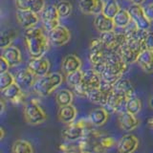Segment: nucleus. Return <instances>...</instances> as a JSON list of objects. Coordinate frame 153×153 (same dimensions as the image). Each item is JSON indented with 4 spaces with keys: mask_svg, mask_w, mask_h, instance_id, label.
<instances>
[{
    "mask_svg": "<svg viewBox=\"0 0 153 153\" xmlns=\"http://www.w3.org/2000/svg\"><path fill=\"white\" fill-rule=\"evenodd\" d=\"M113 20L115 23V26L122 29L126 28L132 22V19L130 14L128 13V10H124V9L120 10L119 13L113 18Z\"/></svg>",
    "mask_w": 153,
    "mask_h": 153,
    "instance_id": "nucleus-27",
    "label": "nucleus"
},
{
    "mask_svg": "<svg viewBox=\"0 0 153 153\" xmlns=\"http://www.w3.org/2000/svg\"><path fill=\"white\" fill-rule=\"evenodd\" d=\"M80 67H81V60L75 55H67L66 56H64L63 60L61 62L62 71L66 75L79 70Z\"/></svg>",
    "mask_w": 153,
    "mask_h": 153,
    "instance_id": "nucleus-21",
    "label": "nucleus"
},
{
    "mask_svg": "<svg viewBox=\"0 0 153 153\" xmlns=\"http://www.w3.org/2000/svg\"><path fill=\"white\" fill-rule=\"evenodd\" d=\"M118 123L121 129L124 131H132L139 126V121L135 117V115L129 113L127 111H122L119 113Z\"/></svg>",
    "mask_w": 153,
    "mask_h": 153,
    "instance_id": "nucleus-17",
    "label": "nucleus"
},
{
    "mask_svg": "<svg viewBox=\"0 0 153 153\" xmlns=\"http://www.w3.org/2000/svg\"><path fill=\"white\" fill-rule=\"evenodd\" d=\"M100 40H102L104 51L107 54L111 53H119V50L121 49L122 45L126 40V36L123 33H118L115 31L102 33L100 36Z\"/></svg>",
    "mask_w": 153,
    "mask_h": 153,
    "instance_id": "nucleus-5",
    "label": "nucleus"
},
{
    "mask_svg": "<svg viewBox=\"0 0 153 153\" xmlns=\"http://www.w3.org/2000/svg\"><path fill=\"white\" fill-rule=\"evenodd\" d=\"M59 120L63 123L70 124L73 123L76 118V109L74 105L68 104L59 106V113H57Z\"/></svg>",
    "mask_w": 153,
    "mask_h": 153,
    "instance_id": "nucleus-22",
    "label": "nucleus"
},
{
    "mask_svg": "<svg viewBox=\"0 0 153 153\" xmlns=\"http://www.w3.org/2000/svg\"><path fill=\"white\" fill-rule=\"evenodd\" d=\"M14 82H16V79L11 73L6 72V73L0 74V90L1 91L6 89Z\"/></svg>",
    "mask_w": 153,
    "mask_h": 153,
    "instance_id": "nucleus-35",
    "label": "nucleus"
},
{
    "mask_svg": "<svg viewBox=\"0 0 153 153\" xmlns=\"http://www.w3.org/2000/svg\"><path fill=\"white\" fill-rule=\"evenodd\" d=\"M11 66L9 64V62L4 59L3 56L0 57V74H3V73H6L8 72L9 67Z\"/></svg>",
    "mask_w": 153,
    "mask_h": 153,
    "instance_id": "nucleus-39",
    "label": "nucleus"
},
{
    "mask_svg": "<svg viewBox=\"0 0 153 153\" xmlns=\"http://www.w3.org/2000/svg\"><path fill=\"white\" fill-rule=\"evenodd\" d=\"M128 98L126 95L116 90L114 87L108 94L104 108L108 112H122L126 110V104Z\"/></svg>",
    "mask_w": 153,
    "mask_h": 153,
    "instance_id": "nucleus-8",
    "label": "nucleus"
},
{
    "mask_svg": "<svg viewBox=\"0 0 153 153\" xmlns=\"http://www.w3.org/2000/svg\"><path fill=\"white\" fill-rule=\"evenodd\" d=\"M108 120V111L104 107L96 108L89 114V122L91 124L96 126H102L107 122Z\"/></svg>",
    "mask_w": 153,
    "mask_h": 153,
    "instance_id": "nucleus-23",
    "label": "nucleus"
},
{
    "mask_svg": "<svg viewBox=\"0 0 153 153\" xmlns=\"http://www.w3.org/2000/svg\"><path fill=\"white\" fill-rule=\"evenodd\" d=\"M24 118L26 122L31 126H37L44 123L47 119V116L43 109L40 107L36 100H33L29 102L24 106Z\"/></svg>",
    "mask_w": 153,
    "mask_h": 153,
    "instance_id": "nucleus-6",
    "label": "nucleus"
},
{
    "mask_svg": "<svg viewBox=\"0 0 153 153\" xmlns=\"http://www.w3.org/2000/svg\"><path fill=\"white\" fill-rule=\"evenodd\" d=\"M131 1H132V3H133V4L141 5V4H143V2H145L146 0H131Z\"/></svg>",
    "mask_w": 153,
    "mask_h": 153,
    "instance_id": "nucleus-42",
    "label": "nucleus"
},
{
    "mask_svg": "<svg viewBox=\"0 0 153 153\" xmlns=\"http://www.w3.org/2000/svg\"><path fill=\"white\" fill-rule=\"evenodd\" d=\"M146 32L147 31L143 32V35L138 38H126V42L119 50V54L122 56L123 60L127 64H132L134 62H137L139 55L145 50L143 41Z\"/></svg>",
    "mask_w": 153,
    "mask_h": 153,
    "instance_id": "nucleus-3",
    "label": "nucleus"
},
{
    "mask_svg": "<svg viewBox=\"0 0 153 153\" xmlns=\"http://www.w3.org/2000/svg\"><path fill=\"white\" fill-rule=\"evenodd\" d=\"M139 146V140L132 134H126L117 143L119 153H134Z\"/></svg>",
    "mask_w": 153,
    "mask_h": 153,
    "instance_id": "nucleus-14",
    "label": "nucleus"
},
{
    "mask_svg": "<svg viewBox=\"0 0 153 153\" xmlns=\"http://www.w3.org/2000/svg\"><path fill=\"white\" fill-rule=\"evenodd\" d=\"M24 41L29 55L32 57L43 56L49 45V38L44 35L40 28L36 27L26 29L24 33Z\"/></svg>",
    "mask_w": 153,
    "mask_h": 153,
    "instance_id": "nucleus-2",
    "label": "nucleus"
},
{
    "mask_svg": "<svg viewBox=\"0 0 153 153\" xmlns=\"http://www.w3.org/2000/svg\"><path fill=\"white\" fill-rule=\"evenodd\" d=\"M143 47L145 50L153 51V32H146L145 37H143Z\"/></svg>",
    "mask_w": 153,
    "mask_h": 153,
    "instance_id": "nucleus-37",
    "label": "nucleus"
},
{
    "mask_svg": "<svg viewBox=\"0 0 153 153\" xmlns=\"http://www.w3.org/2000/svg\"><path fill=\"white\" fill-rule=\"evenodd\" d=\"M62 81H63V76L59 73L47 74L36 80L33 89L37 95L41 97H47L59 87Z\"/></svg>",
    "mask_w": 153,
    "mask_h": 153,
    "instance_id": "nucleus-4",
    "label": "nucleus"
},
{
    "mask_svg": "<svg viewBox=\"0 0 153 153\" xmlns=\"http://www.w3.org/2000/svg\"><path fill=\"white\" fill-rule=\"evenodd\" d=\"M102 76L93 68L83 71L82 84L84 85V87L87 89V91L100 87V85L102 84Z\"/></svg>",
    "mask_w": 153,
    "mask_h": 153,
    "instance_id": "nucleus-18",
    "label": "nucleus"
},
{
    "mask_svg": "<svg viewBox=\"0 0 153 153\" xmlns=\"http://www.w3.org/2000/svg\"><path fill=\"white\" fill-rule=\"evenodd\" d=\"M82 79H83V71H81L80 69L78 71H75L71 74L66 75V81L68 85L71 86L72 88L80 84L82 82Z\"/></svg>",
    "mask_w": 153,
    "mask_h": 153,
    "instance_id": "nucleus-34",
    "label": "nucleus"
},
{
    "mask_svg": "<svg viewBox=\"0 0 153 153\" xmlns=\"http://www.w3.org/2000/svg\"><path fill=\"white\" fill-rule=\"evenodd\" d=\"M73 98V93L68 89H61L56 94V102L59 106L72 104Z\"/></svg>",
    "mask_w": 153,
    "mask_h": 153,
    "instance_id": "nucleus-28",
    "label": "nucleus"
},
{
    "mask_svg": "<svg viewBox=\"0 0 153 153\" xmlns=\"http://www.w3.org/2000/svg\"><path fill=\"white\" fill-rule=\"evenodd\" d=\"M11 66H17L21 62V53L18 48L14 46H9L2 51V55Z\"/></svg>",
    "mask_w": 153,
    "mask_h": 153,
    "instance_id": "nucleus-25",
    "label": "nucleus"
},
{
    "mask_svg": "<svg viewBox=\"0 0 153 153\" xmlns=\"http://www.w3.org/2000/svg\"><path fill=\"white\" fill-rule=\"evenodd\" d=\"M128 65L129 64L123 60L119 53L107 54L104 69L100 74L102 80L115 84L123 78V75L128 70Z\"/></svg>",
    "mask_w": 153,
    "mask_h": 153,
    "instance_id": "nucleus-1",
    "label": "nucleus"
},
{
    "mask_svg": "<svg viewBox=\"0 0 153 153\" xmlns=\"http://www.w3.org/2000/svg\"><path fill=\"white\" fill-rule=\"evenodd\" d=\"M104 2L102 0H79V8L84 14H97L102 13Z\"/></svg>",
    "mask_w": 153,
    "mask_h": 153,
    "instance_id": "nucleus-15",
    "label": "nucleus"
},
{
    "mask_svg": "<svg viewBox=\"0 0 153 153\" xmlns=\"http://www.w3.org/2000/svg\"><path fill=\"white\" fill-rule=\"evenodd\" d=\"M28 69H30L36 76L40 78V76H43L48 74V72L50 70V62L43 56L32 57L29 60Z\"/></svg>",
    "mask_w": 153,
    "mask_h": 153,
    "instance_id": "nucleus-13",
    "label": "nucleus"
},
{
    "mask_svg": "<svg viewBox=\"0 0 153 153\" xmlns=\"http://www.w3.org/2000/svg\"><path fill=\"white\" fill-rule=\"evenodd\" d=\"M16 82L20 86L22 90H28L33 87L36 82V76L30 69H22L18 71L16 76Z\"/></svg>",
    "mask_w": 153,
    "mask_h": 153,
    "instance_id": "nucleus-16",
    "label": "nucleus"
},
{
    "mask_svg": "<svg viewBox=\"0 0 153 153\" xmlns=\"http://www.w3.org/2000/svg\"><path fill=\"white\" fill-rule=\"evenodd\" d=\"M45 7H46L45 0H32L30 6H29V9L31 11L35 12L36 13H41V12Z\"/></svg>",
    "mask_w": 153,
    "mask_h": 153,
    "instance_id": "nucleus-36",
    "label": "nucleus"
},
{
    "mask_svg": "<svg viewBox=\"0 0 153 153\" xmlns=\"http://www.w3.org/2000/svg\"><path fill=\"white\" fill-rule=\"evenodd\" d=\"M5 110V102H4V98L1 99V113L4 112Z\"/></svg>",
    "mask_w": 153,
    "mask_h": 153,
    "instance_id": "nucleus-44",
    "label": "nucleus"
},
{
    "mask_svg": "<svg viewBox=\"0 0 153 153\" xmlns=\"http://www.w3.org/2000/svg\"><path fill=\"white\" fill-rule=\"evenodd\" d=\"M0 132H1V140H3V139L5 138V130H4V128H1L0 129Z\"/></svg>",
    "mask_w": 153,
    "mask_h": 153,
    "instance_id": "nucleus-45",
    "label": "nucleus"
},
{
    "mask_svg": "<svg viewBox=\"0 0 153 153\" xmlns=\"http://www.w3.org/2000/svg\"><path fill=\"white\" fill-rule=\"evenodd\" d=\"M120 10H121V8H120V5L116 0H107V1L104 2L102 13L110 18H114Z\"/></svg>",
    "mask_w": 153,
    "mask_h": 153,
    "instance_id": "nucleus-30",
    "label": "nucleus"
},
{
    "mask_svg": "<svg viewBox=\"0 0 153 153\" xmlns=\"http://www.w3.org/2000/svg\"><path fill=\"white\" fill-rule=\"evenodd\" d=\"M137 63L146 73H153V51L143 50L138 56Z\"/></svg>",
    "mask_w": 153,
    "mask_h": 153,
    "instance_id": "nucleus-24",
    "label": "nucleus"
},
{
    "mask_svg": "<svg viewBox=\"0 0 153 153\" xmlns=\"http://www.w3.org/2000/svg\"><path fill=\"white\" fill-rule=\"evenodd\" d=\"M148 126H149L152 129H153V116H151L149 119H148Z\"/></svg>",
    "mask_w": 153,
    "mask_h": 153,
    "instance_id": "nucleus-43",
    "label": "nucleus"
},
{
    "mask_svg": "<svg viewBox=\"0 0 153 153\" xmlns=\"http://www.w3.org/2000/svg\"><path fill=\"white\" fill-rule=\"evenodd\" d=\"M1 93H2V97L5 100H11V102H16V103L20 102L24 97L22 89L16 82L13 83L6 89L2 90Z\"/></svg>",
    "mask_w": 153,
    "mask_h": 153,
    "instance_id": "nucleus-20",
    "label": "nucleus"
},
{
    "mask_svg": "<svg viewBox=\"0 0 153 153\" xmlns=\"http://www.w3.org/2000/svg\"><path fill=\"white\" fill-rule=\"evenodd\" d=\"M114 88L120 91L121 93L124 94L128 99L133 97V96H135V90H134L132 83L128 79H123V78L121 79H119L117 82L114 84Z\"/></svg>",
    "mask_w": 153,
    "mask_h": 153,
    "instance_id": "nucleus-26",
    "label": "nucleus"
},
{
    "mask_svg": "<svg viewBox=\"0 0 153 153\" xmlns=\"http://www.w3.org/2000/svg\"><path fill=\"white\" fill-rule=\"evenodd\" d=\"M145 10V13L147 16V18L149 19L150 21H153V3H149L148 5L143 8Z\"/></svg>",
    "mask_w": 153,
    "mask_h": 153,
    "instance_id": "nucleus-40",
    "label": "nucleus"
},
{
    "mask_svg": "<svg viewBox=\"0 0 153 153\" xmlns=\"http://www.w3.org/2000/svg\"><path fill=\"white\" fill-rule=\"evenodd\" d=\"M88 129L89 128L87 121L81 119L79 122H73L72 123L68 124V126L62 131V137L69 142H74L79 140V139H82L85 136Z\"/></svg>",
    "mask_w": 153,
    "mask_h": 153,
    "instance_id": "nucleus-7",
    "label": "nucleus"
},
{
    "mask_svg": "<svg viewBox=\"0 0 153 153\" xmlns=\"http://www.w3.org/2000/svg\"><path fill=\"white\" fill-rule=\"evenodd\" d=\"M99 142L106 150L113 147L115 146V143H116V142H115V140L112 137H107V136H103L102 138H100Z\"/></svg>",
    "mask_w": 153,
    "mask_h": 153,
    "instance_id": "nucleus-38",
    "label": "nucleus"
},
{
    "mask_svg": "<svg viewBox=\"0 0 153 153\" xmlns=\"http://www.w3.org/2000/svg\"><path fill=\"white\" fill-rule=\"evenodd\" d=\"M59 18L56 5H48L40 13V19L42 20L43 26L48 32L54 30L59 25Z\"/></svg>",
    "mask_w": 153,
    "mask_h": 153,
    "instance_id": "nucleus-10",
    "label": "nucleus"
},
{
    "mask_svg": "<svg viewBox=\"0 0 153 153\" xmlns=\"http://www.w3.org/2000/svg\"><path fill=\"white\" fill-rule=\"evenodd\" d=\"M128 13L130 14L132 21L136 26L143 31H148L151 25V21L147 18L145 13V10L141 5L133 4L128 8Z\"/></svg>",
    "mask_w": 153,
    "mask_h": 153,
    "instance_id": "nucleus-9",
    "label": "nucleus"
},
{
    "mask_svg": "<svg viewBox=\"0 0 153 153\" xmlns=\"http://www.w3.org/2000/svg\"><path fill=\"white\" fill-rule=\"evenodd\" d=\"M149 106H150V108L151 109H153V96L150 98V100H149Z\"/></svg>",
    "mask_w": 153,
    "mask_h": 153,
    "instance_id": "nucleus-46",
    "label": "nucleus"
},
{
    "mask_svg": "<svg viewBox=\"0 0 153 153\" xmlns=\"http://www.w3.org/2000/svg\"><path fill=\"white\" fill-rule=\"evenodd\" d=\"M142 109V102L136 96L129 98L126 104V111L131 113L133 115H137Z\"/></svg>",
    "mask_w": 153,
    "mask_h": 153,
    "instance_id": "nucleus-31",
    "label": "nucleus"
},
{
    "mask_svg": "<svg viewBox=\"0 0 153 153\" xmlns=\"http://www.w3.org/2000/svg\"><path fill=\"white\" fill-rule=\"evenodd\" d=\"M48 38L53 45L62 46L70 41L71 33L66 27L59 25L54 30L48 32Z\"/></svg>",
    "mask_w": 153,
    "mask_h": 153,
    "instance_id": "nucleus-11",
    "label": "nucleus"
},
{
    "mask_svg": "<svg viewBox=\"0 0 153 153\" xmlns=\"http://www.w3.org/2000/svg\"><path fill=\"white\" fill-rule=\"evenodd\" d=\"M12 153H33V146L26 140H17L13 143Z\"/></svg>",
    "mask_w": 153,
    "mask_h": 153,
    "instance_id": "nucleus-29",
    "label": "nucleus"
},
{
    "mask_svg": "<svg viewBox=\"0 0 153 153\" xmlns=\"http://www.w3.org/2000/svg\"><path fill=\"white\" fill-rule=\"evenodd\" d=\"M94 26L100 33L114 31L115 27H116L115 26L113 18H110V17L106 16L102 13L97 14V16H95Z\"/></svg>",
    "mask_w": 153,
    "mask_h": 153,
    "instance_id": "nucleus-19",
    "label": "nucleus"
},
{
    "mask_svg": "<svg viewBox=\"0 0 153 153\" xmlns=\"http://www.w3.org/2000/svg\"><path fill=\"white\" fill-rule=\"evenodd\" d=\"M16 36V33L13 30H5L1 33L0 36V47L1 49H5L9 46H11L14 37Z\"/></svg>",
    "mask_w": 153,
    "mask_h": 153,
    "instance_id": "nucleus-32",
    "label": "nucleus"
},
{
    "mask_svg": "<svg viewBox=\"0 0 153 153\" xmlns=\"http://www.w3.org/2000/svg\"><path fill=\"white\" fill-rule=\"evenodd\" d=\"M56 7L57 10V13L59 14V17H61V18L69 16L72 13V11H73L72 4L69 1H66V0L59 1L56 4Z\"/></svg>",
    "mask_w": 153,
    "mask_h": 153,
    "instance_id": "nucleus-33",
    "label": "nucleus"
},
{
    "mask_svg": "<svg viewBox=\"0 0 153 153\" xmlns=\"http://www.w3.org/2000/svg\"><path fill=\"white\" fill-rule=\"evenodd\" d=\"M32 0H16L17 9H29Z\"/></svg>",
    "mask_w": 153,
    "mask_h": 153,
    "instance_id": "nucleus-41",
    "label": "nucleus"
},
{
    "mask_svg": "<svg viewBox=\"0 0 153 153\" xmlns=\"http://www.w3.org/2000/svg\"><path fill=\"white\" fill-rule=\"evenodd\" d=\"M16 16L20 26L25 29L35 27L39 20L37 13L30 9H17Z\"/></svg>",
    "mask_w": 153,
    "mask_h": 153,
    "instance_id": "nucleus-12",
    "label": "nucleus"
}]
</instances>
